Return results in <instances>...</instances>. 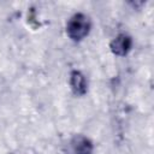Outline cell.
<instances>
[{"label": "cell", "mask_w": 154, "mask_h": 154, "mask_svg": "<svg viewBox=\"0 0 154 154\" xmlns=\"http://www.w3.org/2000/svg\"><path fill=\"white\" fill-rule=\"evenodd\" d=\"M90 30V20L83 13L75 14L67 23L66 32L70 38L73 41H79L84 38Z\"/></svg>", "instance_id": "6da1fadb"}, {"label": "cell", "mask_w": 154, "mask_h": 154, "mask_svg": "<svg viewBox=\"0 0 154 154\" xmlns=\"http://www.w3.org/2000/svg\"><path fill=\"white\" fill-rule=\"evenodd\" d=\"M131 45H132L131 37L125 34H122V35H118L111 42V51L116 55H125L131 49Z\"/></svg>", "instance_id": "7a4b0ae2"}, {"label": "cell", "mask_w": 154, "mask_h": 154, "mask_svg": "<svg viewBox=\"0 0 154 154\" xmlns=\"http://www.w3.org/2000/svg\"><path fill=\"white\" fill-rule=\"evenodd\" d=\"M71 146H72L73 154H91V152H93L91 142L87 137L81 136V135L73 137Z\"/></svg>", "instance_id": "3957f363"}, {"label": "cell", "mask_w": 154, "mask_h": 154, "mask_svg": "<svg viewBox=\"0 0 154 154\" xmlns=\"http://www.w3.org/2000/svg\"><path fill=\"white\" fill-rule=\"evenodd\" d=\"M70 84L76 95H83L87 91V81L85 77L79 71H72L70 76Z\"/></svg>", "instance_id": "277c9868"}]
</instances>
